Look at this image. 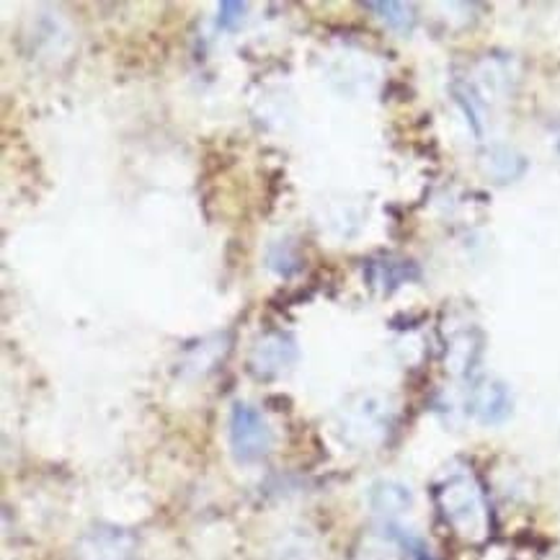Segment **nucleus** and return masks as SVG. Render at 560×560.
<instances>
[{"label":"nucleus","mask_w":560,"mask_h":560,"mask_svg":"<svg viewBox=\"0 0 560 560\" xmlns=\"http://www.w3.org/2000/svg\"><path fill=\"white\" fill-rule=\"evenodd\" d=\"M370 11H375L377 19H383L387 26L395 32L408 34L416 24V11L408 3H395V0H385V3H364Z\"/></svg>","instance_id":"obj_9"},{"label":"nucleus","mask_w":560,"mask_h":560,"mask_svg":"<svg viewBox=\"0 0 560 560\" xmlns=\"http://www.w3.org/2000/svg\"><path fill=\"white\" fill-rule=\"evenodd\" d=\"M370 506L383 516H398L406 514L413 506L411 488L395 480H380L370 488Z\"/></svg>","instance_id":"obj_6"},{"label":"nucleus","mask_w":560,"mask_h":560,"mask_svg":"<svg viewBox=\"0 0 560 560\" xmlns=\"http://www.w3.org/2000/svg\"><path fill=\"white\" fill-rule=\"evenodd\" d=\"M436 504L450 527L463 537H480L486 533V506L476 480L470 476H452L436 488Z\"/></svg>","instance_id":"obj_1"},{"label":"nucleus","mask_w":560,"mask_h":560,"mask_svg":"<svg viewBox=\"0 0 560 560\" xmlns=\"http://www.w3.org/2000/svg\"><path fill=\"white\" fill-rule=\"evenodd\" d=\"M556 153H558V158H560V132H558V138H556Z\"/></svg>","instance_id":"obj_14"},{"label":"nucleus","mask_w":560,"mask_h":560,"mask_svg":"<svg viewBox=\"0 0 560 560\" xmlns=\"http://www.w3.org/2000/svg\"><path fill=\"white\" fill-rule=\"evenodd\" d=\"M243 16H246V3H238V0H222L218 9V26L233 32V28L241 26Z\"/></svg>","instance_id":"obj_12"},{"label":"nucleus","mask_w":560,"mask_h":560,"mask_svg":"<svg viewBox=\"0 0 560 560\" xmlns=\"http://www.w3.org/2000/svg\"><path fill=\"white\" fill-rule=\"evenodd\" d=\"M470 411L486 427L504 423L514 411V395L501 380H486L472 390Z\"/></svg>","instance_id":"obj_3"},{"label":"nucleus","mask_w":560,"mask_h":560,"mask_svg":"<svg viewBox=\"0 0 560 560\" xmlns=\"http://www.w3.org/2000/svg\"><path fill=\"white\" fill-rule=\"evenodd\" d=\"M269 267L277 271V275H292L294 269L300 267V258L294 254V248L290 243H279V246L271 248L269 254Z\"/></svg>","instance_id":"obj_11"},{"label":"nucleus","mask_w":560,"mask_h":560,"mask_svg":"<svg viewBox=\"0 0 560 560\" xmlns=\"http://www.w3.org/2000/svg\"><path fill=\"white\" fill-rule=\"evenodd\" d=\"M480 168H483V174L491 178V182L506 184L516 182V178L527 171V161L512 148L491 145L480 153Z\"/></svg>","instance_id":"obj_5"},{"label":"nucleus","mask_w":560,"mask_h":560,"mask_svg":"<svg viewBox=\"0 0 560 560\" xmlns=\"http://www.w3.org/2000/svg\"><path fill=\"white\" fill-rule=\"evenodd\" d=\"M228 436H230V450L233 457L241 465H254L261 463L271 450V429L261 411H256L248 404H233L230 408V421H228Z\"/></svg>","instance_id":"obj_2"},{"label":"nucleus","mask_w":560,"mask_h":560,"mask_svg":"<svg viewBox=\"0 0 560 560\" xmlns=\"http://www.w3.org/2000/svg\"><path fill=\"white\" fill-rule=\"evenodd\" d=\"M398 540L404 542V548L408 550V556H411L413 560H434L432 556H429L427 545H423L421 540H413V537H404V535H400Z\"/></svg>","instance_id":"obj_13"},{"label":"nucleus","mask_w":560,"mask_h":560,"mask_svg":"<svg viewBox=\"0 0 560 560\" xmlns=\"http://www.w3.org/2000/svg\"><path fill=\"white\" fill-rule=\"evenodd\" d=\"M368 277L370 284L383 287V292H393L398 284L419 277V269L411 261H372Z\"/></svg>","instance_id":"obj_8"},{"label":"nucleus","mask_w":560,"mask_h":560,"mask_svg":"<svg viewBox=\"0 0 560 560\" xmlns=\"http://www.w3.org/2000/svg\"><path fill=\"white\" fill-rule=\"evenodd\" d=\"M81 550L85 560H127L132 542L127 535L114 533V529H98L85 537Z\"/></svg>","instance_id":"obj_7"},{"label":"nucleus","mask_w":560,"mask_h":560,"mask_svg":"<svg viewBox=\"0 0 560 560\" xmlns=\"http://www.w3.org/2000/svg\"><path fill=\"white\" fill-rule=\"evenodd\" d=\"M294 357H298V349H294L292 339L282 334L267 336L256 343L254 354H250V370L258 377H275L284 368H290Z\"/></svg>","instance_id":"obj_4"},{"label":"nucleus","mask_w":560,"mask_h":560,"mask_svg":"<svg viewBox=\"0 0 560 560\" xmlns=\"http://www.w3.org/2000/svg\"><path fill=\"white\" fill-rule=\"evenodd\" d=\"M385 427H387L385 406L377 404V400H364V406L357 411V427H354L359 434H364V442L383 436Z\"/></svg>","instance_id":"obj_10"}]
</instances>
